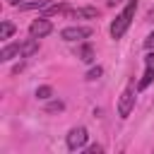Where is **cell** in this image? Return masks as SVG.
<instances>
[{"label":"cell","mask_w":154,"mask_h":154,"mask_svg":"<svg viewBox=\"0 0 154 154\" xmlns=\"http://www.w3.org/2000/svg\"><path fill=\"white\" fill-rule=\"evenodd\" d=\"M87 128H72L70 132H67V137H65V144H67V149L70 152H77V149H82L84 144H87Z\"/></svg>","instance_id":"3957f363"},{"label":"cell","mask_w":154,"mask_h":154,"mask_svg":"<svg viewBox=\"0 0 154 154\" xmlns=\"http://www.w3.org/2000/svg\"><path fill=\"white\" fill-rule=\"evenodd\" d=\"M67 10H70V7H67L65 2H58V5H51V2H48V5L43 7V17H51V14H63V12H67Z\"/></svg>","instance_id":"30bf717a"},{"label":"cell","mask_w":154,"mask_h":154,"mask_svg":"<svg viewBox=\"0 0 154 154\" xmlns=\"http://www.w3.org/2000/svg\"><path fill=\"white\" fill-rule=\"evenodd\" d=\"M10 5H22V0H7Z\"/></svg>","instance_id":"ac0fdd59"},{"label":"cell","mask_w":154,"mask_h":154,"mask_svg":"<svg viewBox=\"0 0 154 154\" xmlns=\"http://www.w3.org/2000/svg\"><path fill=\"white\" fill-rule=\"evenodd\" d=\"M51 96H53V87H38V89H36V99H43V101H46V99H51Z\"/></svg>","instance_id":"7c38bea8"},{"label":"cell","mask_w":154,"mask_h":154,"mask_svg":"<svg viewBox=\"0 0 154 154\" xmlns=\"http://www.w3.org/2000/svg\"><path fill=\"white\" fill-rule=\"evenodd\" d=\"M135 108V84H128L118 99V116L120 118H128L130 111Z\"/></svg>","instance_id":"7a4b0ae2"},{"label":"cell","mask_w":154,"mask_h":154,"mask_svg":"<svg viewBox=\"0 0 154 154\" xmlns=\"http://www.w3.org/2000/svg\"><path fill=\"white\" fill-rule=\"evenodd\" d=\"M72 17L75 19H96L99 10L96 7H77V10H72Z\"/></svg>","instance_id":"ba28073f"},{"label":"cell","mask_w":154,"mask_h":154,"mask_svg":"<svg viewBox=\"0 0 154 154\" xmlns=\"http://www.w3.org/2000/svg\"><path fill=\"white\" fill-rule=\"evenodd\" d=\"M144 48H147V51H152V48H154V31L144 38Z\"/></svg>","instance_id":"9a60e30c"},{"label":"cell","mask_w":154,"mask_h":154,"mask_svg":"<svg viewBox=\"0 0 154 154\" xmlns=\"http://www.w3.org/2000/svg\"><path fill=\"white\" fill-rule=\"evenodd\" d=\"M91 36V29L89 26H67L60 31V38L63 41H84Z\"/></svg>","instance_id":"277c9868"},{"label":"cell","mask_w":154,"mask_h":154,"mask_svg":"<svg viewBox=\"0 0 154 154\" xmlns=\"http://www.w3.org/2000/svg\"><path fill=\"white\" fill-rule=\"evenodd\" d=\"M101 72H103L101 67H94V70H89V72H87V79H99V77H101Z\"/></svg>","instance_id":"4fadbf2b"},{"label":"cell","mask_w":154,"mask_h":154,"mask_svg":"<svg viewBox=\"0 0 154 154\" xmlns=\"http://www.w3.org/2000/svg\"><path fill=\"white\" fill-rule=\"evenodd\" d=\"M46 111H48V113H53V111H63V101H53V103H48Z\"/></svg>","instance_id":"5bb4252c"},{"label":"cell","mask_w":154,"mask_h":154,"mask_svg":"<svg viewBox=\"0 0 154 154\" xmlns=\"http://www.w3.org/2000/svg\"><path fill=\"white\" fill-rule=\"evenodd\" d=\"M51 31H53V24H51L46 17L34 19V22L29 24V36H34V38H43V36H48Z\"/></svg>","instance_id":"5b68a950"},{"label":"cell","mask_w":154,"mask_h":154,"mask_svg":"<svg viewBox=\"0 0 154 154\" xmlns=\"http://www.w3.org/2000/svg\"><path fill=\"white\" fill-rule=\"evenodd\" d=\"M14 34V24L12 22H2L0 24V38H10Z\"/></svg>","instance_id":"8fae6325"},{"label":"cell","mask_w":154,"mask_h":154,"mask_svg":"<svg viewBox=\"0 0 154 154\" xmlns=\"http://www.w3.org/2000/svg\"><path fill=\"white\" fill-rule=\"evenodd\" d=\"M77 58H79L82 63H87V65L94 63V48H91L89 43H82V46L77 48Z\"/></svg>","instance_id":"9c48e42d"},{"label":"cell","mask_w":154,"mask_h":154,"mask_svg":"<svg viewBox=\"0 0 154 154\" xmlns=\"http://www.w3.org/2000/svg\"><path fill=\"white\" fill-rule=\"evenodd\" d=\"M118 2H120V0H106V5H111V7H113V5H118Z\"/></svg>","instance_id":"e0dca14e"},{"label":"cell","mask_w":154,"mask_h":154,"mask_svg":"<svg viewBox=\"0 0 154 154\" xmlns=\"http://www.w3.org/2000/svg\"><path fill=\"white\" fill-rule=\"evenodd\" d=\"M135 10H137V0H128V5L123 7V12L113 19V24H111V38H123V34L128 31V26H130V22H132V17H135Z\"/></svg>","instance_id":"6da1fadb"},{"label":"cell","mask_w":154,"mask_h":154,"mask_svg":"<svg viewBox=\"0 0 154 154\" xmlns=\"http://www.w3.org/2000/svg\"><path fill=\"white\" fill-rule=\"evenodd\" d=\"M152 82H154V53H147L144 55V75L137 82V89H147Z\"/></svg>","instance_id":"8992f818"},{"label":"cell","mask_w":154,"mask_h":154,"mask_svg":"<svg viewBox=\"0 0 154 154\" xmlns=\"http://www.w3.org/2000/svg\"><path fill=\"white\" fill-rule=\"evenodd\" d=\"M14 55H19V58H22V43H7V46L0 51V60H2V63L12 60Z\"/></svg>","instance_id":"52a82bcc"},{"label":"cell","mask_w":154,"mask_h":154,"mask_svg":"<svg viewBox=\"0 0 154 154\" xmlns=\"http://www.w3.org/2000/svg\"><path fill=\"white\" fill-rule=\"evenodd\" d=\"M87 152H89V154H99V152H101V147H99V144H91Z\"/></svg>","instance_id":"2e32d148"}]
</instances>
